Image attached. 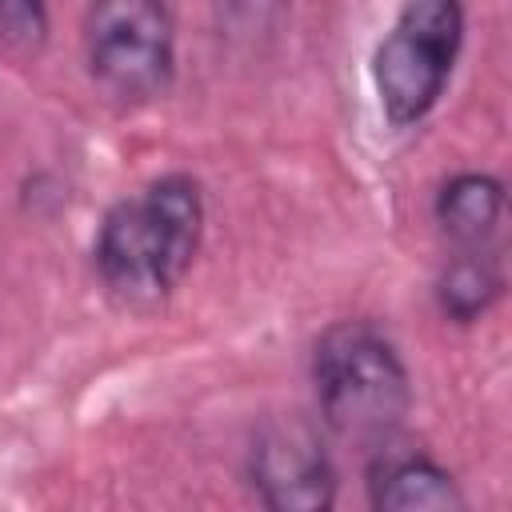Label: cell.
<instances>
[{
  "label": "cell",
  "instance_id": "obj_1",
  "mask_svg": "<svg viewBox=\"0 0 512 512\" xmlns=\"http://www.w3.org/2000/svg\"><path fill=\"white\" fill-rule=\"evenodd\" d=\"M204 236V192L188 172H168L116 200L96 232V272L124 308L160 304L192 268Z\"/></svg>",
  "mask_w": 512,
  "mask_h": 512
},
{
  "label": "cell",
  "instance_id": "obj_2",
  "mask_svg": "<svg viewBox=\"0 0 512 512\" xmlns=\"http://www.w3.org/2000/svg\"><path fill=\"white\" fill-rule=\"evenodd\" d=\"M312 384L324 424L364 448L388 444L412 408L400 352L364 320H340L316 340Z\"/></svg>",
  "mask_w": 512,
  "mask_h": 512
},
{
  "label": "cell",
  "instance_id": "obj_3",
  "mask_svg": "<svg viewBox=\"0 0 512 512\" xmlns=\"http://www.w3.org/2000/svg\"><path fill=\"white\" fill-rule=\"evenodd\" d=\"M464 40L460 0H404L392 28L376 44L372 84L388 124L408 128L424 120L448 88Z\"/></svg>",
  "mask_w": 512,
  "mask_h": 512
},
{
  "label": "cell",
  "instance_id": "obj_4",
  "mask_svg": "<svg viewBox=\"0 0 512 512\" xmlns=\"http://www.w3.org/2000/svg\"><path fill=\"white\" fill-rule=\"evenodd\" d=\"M84 60L116 104H148L172 84L176 32L164 0H88Z\"/></svg>",
  "mask_w": 512,
  "mask_h": 512
},
{
  "label": "cell",
  "instance_id": "obj_5",
  "mask_svg": "<svg viewBox=\"0 0 512 512\" xmlns=\"http://www.w3.org/2000/svg\"><path fill=\"white\" fill-rule=\"evenodd\" d=\"M248 476L272 512H320L336 500V472L320 432L300 416L268 420L248 448Z\"/></svg>",
  "mask_w": 512,
  "mask_h": 512
},
{
  "label": "cell",
  "instance_id": "obj_6",
  "mask_svg": "<svg viewBox=\"0 0 512 512\" xmlns=\"http://www.w3.org/2000/svg\"><path fill=\"white\" fill-rule=\"evenodd\" d=\"M368 500L380 512H460L468 500L448 468L424 452L380 444L368 468Z\"/></svg>",
  "mask_w": 512,
  "mask_h": 512
},
{
  "label": "cell",
  "instance_id": "obj_7",
  "mask_svg": "<svg viewBox=\"0 0 512 512\" xmlns=\"http://www.w3.org/2000/svg\"><path fill=\"white\" fill-rule=\"evenodd\" d=\"M504 216V184L484 172H460L436 192V220L460 248H480Z\"/></svg>",
  "mask_w": 512,
  "mask_h": 512
},
{
  "label": "cell",
  "instance_id": "obj_8",
  "mask_svg": "<svg viewBox=\"0 0 512 512\" xmlns=\"http://www.w3.org/2000/svg\"><path fill=\"white\" fill-rule=\"evenodd\" d=\"M496 296H500V272L496 260L484 256V248H460L436 280V304L456 324H472L476 316H484Z\"/></svg>",
  "mask_w": 512,
  "mask_h": 512
},
{
  "label": "cell",
  "instance_id": "obj_9",
  "mask_svg": "<svg viewBox=\"0 0 512 512\" xmlns=\"http://www.w3.org/2000/svg\"><path fill=\"white\" fill-rule=\"evenodd\" d=\"M48 36V0H0V40L32 52Z\"/></svg>",
  "mask_w": 512,
  "mask_h": 512
},
{
  "label": "cell",
  "instance_id": "obj_10",
  "mask_svg": "<svg viewBox=\"0 0 512 512\" xmlns=\"http://www.w3.org/2000/svg\"><path fill=\"white\" fill-rule=\"evenodd\" d=\"M288 0H220V28L228 36H264L276 28Z\"/></svg>",
  "mask_w": 512,
  "mask_h": 512
}]
</instances>
